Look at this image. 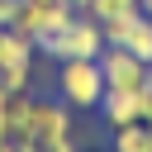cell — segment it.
<instances>
[{"label": "cell", "mask_w": 152, "mask_h": 152, "mask_svg": "<svg viewBox=\"0 0 152 152\" xmlns=\"http://www.w3.org/2000/svg\"><path fill=\"white\" fill-rule=\"evenodd\" d=\"M14 152H43L38 138H14Z\"/></svg>", "instance_id": "cell-16"}, {"label": "cell", "mask_w": 152, "mask_h": 152, "mask_svg": "<svg viewBox=\"0 0 152 152\" xmlns=\"http://www.w3.org/2000/svg\"><path fill=\"white\" fill-rule=\"evenodd\" d=\"M138 0H90V14L104 24V19H119V14H133Z\"/></svg>", "instance_id": "cell-11"}, {"label": "cell", "mask_w": 152, "mask_h": 152, "mask_svg": "<svg viewBox=\"0 0 152 152\" xmlns=\"http://www.w3.org/2000/svg\"><path fill=\"white\" fill-rule=\"evenodd\" d=\"M152 147V128L138 119V124H124V128H114V142H109V152H147Z\"/></svg>", "instance_id": "cell-9"}, {"label": "cell", "mask_w": 152, "mask_h": 152, "mask_svg": "<svg viewBox=\"0 0 152 152\" xmlns=\"http://www.w3.org/2000/svg\"><path fill=\"white\" fill-rule=\"evenodd\" d=\"M43 152H81V138H76V133H66V138H52V142H43Z\"/></svg>", "instance_id": "cell-12"}, {"label": "cell", "mask_w": 152, "mask_h": 152, "mask_svg": "<svg viewBox=\"0 0 152 152\" xmlns=\"http://www.w3.org/2000/svg\"><path fill=\"white\" fill-rule=\"evenodd\" d=\"M5 109H10V90L0 86V142L10 138V119H5Z\"/></svg>", "instance_id": "cell-14"}, {"label": "cell", "mask_w": 152, "mask_h": 152, "mask_svg": "<svg viewBox=\"0 0 152 152\" xmlns=\"http://www.w3.org/2000/svg\"><path fill=\"white\" fill-rule=\"evenodd\" d=\"M100 119L109 128H124V124H138L142 109H138V90H104L100 100Z\"/></svg>", "instance_id": "cell-6"}, {"label": "cell", "mask_w": 152, "mask_h": 152, "mask_svg": "<svg viewBox=\"0 0 152 152\" xmlns=\"http://www.w3.org/2000/svg\"><path fill=\"white\" fill-rule=\"evenodd\" d=\"M138 109H142V124L152 128V90H147V86L138 90Z\"/></svg>", "instance_id": "cell-15"}, {"label": "cell", "mask_w": 152, "mask_h": 152, "mask_svg": "<svg viewBox=\"0 0 152 152\" xmlns=\"http://www.w3.org/2000/svg\"><path fill=\"white\" fill-rule=\"evenodd\" d=\"M38 43L24 38L19 28H0V66H14V62H33Z\"/></svg>", "instance_id": "cell-8"}, {"label": "cell", "mask_w": 152, "mask_h": 152, "mask_svg": "<svg viewBox=\"0 0 152 152\" xmlns=\"http://www.w3.org/2000/svg\"><path fill=\"white\" fill-rule=\"evenodd\" d=\"M66 133H76L71 104H66V100H38V95H33V133H28V138L52 142V138H66Z\"/></svg>", "instance_id": "cell-5"}, {"label": "cell", "mask_w": 152, "mask_h": 152, "mask_svg": "<svg viewBox=\"0 0 152 152\" xmlns=\"http://www.w3.org/2000/svg\"><path fill=\"white\" fill-rule=\"evenodd\" d=\"M138 10H142V14H147V19H152V0H138Z\"/></svg>", "instance_id": "cell-18"}, {"label": "cell", "mask_w": 152, "mask_h": 152, "mask_svg": "<svg viewBox=\"0 0 152 152\" xmlns=\"http://www.w3.org/2000/svg\"><path fill=\"white\" fill-rule=\"evenodd\" d=\"M19 5H24V0H0V28H10V24H14Z\"/></svg>", "instance_id": "cell-13"}, {"label": "cell", "mask_w": 152, "mask_h": 152, "mask_svg": "<svg viewBox=\"0 0 152 152\" xmlns=\"http://www.w3.org/2000/svg\"><path fill=\"white\" fill-rule=\"evenodd\" d=\"M100 71H104V90H142V81H147V62L114 43L100 52Z\"/></svg>", "instance_id": "cell-4"}, {"label": "cell", "mask_w": 152, "mask_h": 152, "mask_svg": "<svg viewBox=\"0 0 152 152\" xmlns=\"http://www.w3.org/2000/svg\"><path fill=\"white\" fill-rule=\"evenodd\" d=\"M5 119H10V142H14V138H28V133H33V90H24V95H10V109H5Z\"/></svg>", "instance_id": "cell-7"}, {"label": "cell", "mask_w": 152, "mask_h": 152, "mask_svg": "<svg viewBox=\"0 0 152 152\" xmlns=\"http://www.w3.org/2000/svg\"><path fill=\"white\" fill-rule=\"evenodd\" d=\"M104 48H109V43H104V28H100L95 14H71V24H66L62 33H52V38L38 43V52H48V57H57V62H71V57L100 62Z\"/></svg>", "instance_id": "cell-1"}, {"label": "cell", "mask_w": 152, "mask_h": 152, "mask_svg": "<svg viewBox=\"0 0 152 152\" xmlns=\"http://www.w3.org/2000/svg\"><path fill=\"white\" fill-rule=\"evenodd\" d=\"M147 152H152V147H147Z\"/></svg>", "instance_id": "cell-20"}, {"label": "cell", "mask_w": 152, "mask_h": 152, "mask_svg": "<svg viewBox=\"0 0 152 152\" xmlns=\"http://www.w3.org/2000/svg\"><path fill=\"white\" fill-rule=\"evenodd\" d=\"M0 152H14V142H10V138H5V142H0Z\"/></svg>", "instance_id": "cell-19"}, {"label": "cell", "mask_w": 152, "mask_h": 152, "mask_svg": "<svg viewBox=\"0 0 152 152\" xmlns=\"http://www.w3.org/2000/svg\"><path fill=\"white\" fill-rule=\"evenodd\" d=\"M100 28H104V43H114V48H128L133 57H142V62L152 66V19H147L142 10H133V14H119V19H104Z\"/></svg>", "instance_id": "cell-3"}, {"label": "cell", "mask_w": 152, "mask_h": 152, "mask_svg": "<svg viewBox=\"0 0 152 152\" xmlns=\"http://www.w3.org/2000/svg\"><path fill=\"white\" fill-rule=\"evenodd\" d=\"M57 100H66L71 109H100V100H104L100 62H86V57L57 62Z\"/></svg>", "instance_id": "cell-2"}, {"label": "cell", "mask_w": 152, "mask_h": 152, "mask_svg": "<svg viewBox=\"0 0 152 152\" xmlns=\"http://www.w3.org/2000/svg\"><path fill=\"white\" fill-rule=\"evenodd\" d=\"M66 5H71L76 14H90V0H66Z\"/></svg>", "instance_id": "cell-17"}, {"label": "cell", "mask_w": 152, "mask_h": 152, "mask_svg": "<svg viewBox=\"0 0 152 152\" xmlns=\"http://www.w3.org/2000/svg\"><path fill=\"white\" fill-rule=\"evenodd\" d=\"M0 86L10 95H24L33 86V62H14V66H0Z\"/></svg>", "instance_id": "cell-10"}]
</instances>
